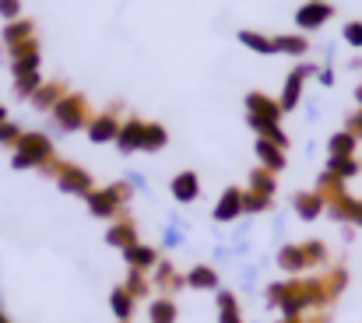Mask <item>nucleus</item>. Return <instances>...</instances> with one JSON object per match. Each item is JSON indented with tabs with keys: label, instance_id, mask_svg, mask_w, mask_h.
<instances>
[{
	"label": "nucleus",
	"instance_id": "obj_1",
	"mask_svg": "<svg viewBox=\"0 0 362 323\" xmlns=\"http://www.w3.org/2000/svg\"><path fill=\"white\" fill-rule=\"evenodd\" d=\"M267 306L281 313V320H296L306 313H320L327 306H334L324 274H303V278H285V281H271L264 292Z\"/></svg>",
	"mask_w": 362,
	"mask_h": 323
},
{
	"label": "nucleus",
	"instance_id": "obj_2",
	"mask_svg": "<svg viewBox=\"0 0 362 323\" xmlns=\"http://www.w3.org/2000/svg\"><path fill=\"white\" fill-rule=\"evenodd\" d=\"M53 158H57L53 141H49L42 130H25V137L18 141V148H14V155H11V165H14L18 172H25V169H39V172H42Z\"/></svg>",
	"mask_w": 362,
	"mask_h": 323
},
{
	"label": "nucleus",
	"instance_id": "obj_3",
	"mask_svg": "<svg viewBox=\"0 0 362 323\" xmlns=\"http://www.w3.org/2000/svg\"><path fill=\"white\" fill-rule=\"evenodd\" d=\"M134 197V187L130 183H110V187H95L88 197H85V208L92 218H103V221H113L127 211Z\"/></svg>",
	"mask_w": 362,
	"mask_h": 323
},
{
	"label": "nucleus",
	"instance_id": "obj_4",
	"mask_svg": "<svg viewBox=\"0 0 362 323\" xmlns=\"http://www.w3.org/2000/svg\"><path fill=\"white\" fill-rule=\"evenodd\" d=\"M46 176H53V183L64 190V194H71V197H88L92 190H95V180H92V172L88 169H81L78 162H64V158H53L46 169H42Z\"/></svg>",
	"mask_w": 362,
	"mask_h": 323
},
{
	"label": "nucleus",
	"instance_id": "obj_5",
	"mask_svg": "<svg viewBox=\"0 0 362 323\" xmlns=\"http://www.w3.org/2000/svg\"><path fill=\"white\" fill-rule=\"evenodd\" d=\"M49 112H53V119H57V127H60L64 134L85 130V127L92 123V106H88V99H85L81 92H67Z\"/></svg>",
	"mask_w": 362,
	"mask_h": 323
},
{
	"label": "nucleus",
	"instance_id": "obj_6",
	"mask_svg": "<svg viewBox=\"0 0 362 323\" xmlns=\"http://www.w3.org/2000/svg\"><path fill=\"white\" fill-rule=\"evenodd\" d=\"M278 119H281L278 99H271V95H264V92H250V95H246V123L253 127L257 137L264 134V127H271V123H278Z\"/></svg>",
	"mask_w": 362,
	"mask_h": 323
},
{
	"label": "nucleus",
	"instance_id": "obj_7",
	"mask_svg": "<svg viewBox=\"0 0 362 323\" xmlns=\"http://www.w3.org/2000/svg\"><path fill=\"white\" fill-rule=\"evenodd\" d=\"M134 242H141V228H137V218L130 215V211H123L120 218H113L110 225H106V246H113V249H130Z\"/></svg>",
	"mask_w": 362,
	"mask_h": 323
},
{
	"label": "nucleus",
	"instance_id": "obj_8",
	"mask_svg": "<svg viewBox=\"0 0 362 323\" xmlns=\"http://www.w3.org/2000/svg\"><path fill=\"white\" fill-rule=\"evenodd\" d=\"M120 116H117V106H110L106 112H95L92 123L85 127L88 141L92 144H117V134H120Z\"/></svg>",
	"mask_w": 362,
	"mask_h": 323
},
{
	"label": "nucleus",
	"instance_id": "obj_9",
	"mask_svg": "<svg viewBox=\"0 0 362 323\" xmlns=\"http://www.w3.org/2000/svg\"><path fill=\"white\" fill-rule=\"evenodd\" d=\"M151 285H155V295H180L187 288V274L173 267V260H158V267L151 271Z\"/></svg>",
	"mask_w": 362,
	"mask_h": 323
},
{
	"label": "nucleus",
	"instance_id": "obj_10",
	"mask_svg": "<svg viewBox=\"0 0 362 323\" xmlns=\"http://www.w3.org/2000/svg\"><path fill=\"white\" fill-rule=\"evenodd\" d=\"M310 74H317V67L303 64V67H296V71L285 78V85H281V99H278L281 112H292V109L299 106V99H303V85H306Z\"/></svg>",
	"mask_w": 362,
	"mask_h": 323
},
{
	"label": "nucleus",
	"instance_id": "obj_11",
	"mask_svg": "<svg viewBox=\"0 0 362 323\" xmlns=\"http://www.w3.org/2000/svg\"><path fill=\"white\" fill-rule=\"evenodd\" d=\"M169 194L176 204H197L201 201V176L194 169H183L169 180Z\"/></svg>",
	"mask_w": 362,
	"mask_h": 323
},
{
	"label": "nucleus",
	"instance_id": "obj_12",
	"mask_svg": "<svg viewBox=\"0 0 362 323\" xmlns=\"http://www.w3.org/2000/svg\"><path fill=\"white\" fill-rule=\"evenodd\" d=\"M158 249L151 246V242H134L130 249H123V264H127V271H144V274H151L155 267H158Z\"/></svg>",
	"mask_w": 362,
	"mask_h": 323
},
{
	"label": "nucleus",
	"instance_id": "obj_13",
	"mask_svg": "<svg viewBox=\"0 0 362 323\" xmlns=\"http://www.w3.org/2000/svg\"><path fill=\"white\" fill-rule=\"evenodd\" d=\"M211 218H215L218 225H233V221H240L243 218V187L222 190V197H218V204H215Z\"/></svg>",
	"mask_w": 362,
	"mask_h": 323
},
{
	"label": "nucleus",
	"instance_id": "obj_14",
	"mask_svg": "<svg viewBox=\"0 0 362 323\" xmlns=\"http://www.w3.org/2000/svg\"><path fill=\"white\" fill-rule=\"evenodd\" d=\"M331 4H324V0H310V4H303L299 11H296V25L303 28V32H317L320 25H327L331 21Z\"/></svg>",
	"mask_w": 362,
	"mask_h": 323
},
{
	"label": "nucleus",
	"instance_id": "obj_15",
	"mask_svg": "<svg viewBox=\"0 0 362 323\" xmlns=\"http://www.w3.org/2000/svg\"><path fill=\"white\" fill-rule=\"evenodd\" d=\"M278 267L288 274V278H303V274H310V264H306V253H303V242H285L281 249H278Z\"/></svg>",
	"mask_w": 362,
	"mask_h": 323
},
{
	"label": "nucleus",
	"instance_id": "obj_16",
	"mask_svg": "<svg viewBox=\"0 0 362 323\" xmlns=\"http://www.w3.org/2000/svg\"><path fill=\"white\" fill-rule=\"evenodd\" d=\"M292 211L303 218V221H317V218L327 211V201H324V194L313 187V190H299L296 197H292Z\"/></svg>",
	"mask_w": 362,
	"mask_h": 323
},
{
	"label": "nucleus",
	"instance_id": "obj_17",
	"mask_svg": "<svg viewBox=\"0 0 362 323\" xmlns=\"http://www.w3.org/2000/svg\"><path fill=\"white\" fill-rule=\"evenodd\" d=\"M117 148H120L123 155H137L144 148V119H137V116L123 119L120 134H117Z\"/></svg>",
	"mask_w": 362,
	"mask_h": 323
},
{
	"label": "nucleus",
	"instance_id": "obj_18",
	"mask_svg": "<svg viewBox=\"0 0 362 323\" xmlns=\"http://www.w3.org/2000/svg\"><path fill=\"white\" fill-rule=\"evenodd\" d=\"M257 165H264L267 172H285V165H288V155L278 148V144H271V141H264V137H257Z\"/></svg>",
	"mask_w": 362,
	"mask_h": 323
},
{
	"label": "nucleus",
	"instance_id": "obj_19",
	"mask_svg": "<svg viewBox=\"0 0 362 323\" xmlns=\"http://www.w3.org/2000/svg\"><path fill=\"white\" fill-rule=\"evenodd\" d=\"M187 288H194V292H218L222 278H218V271L211 264H194L187 271Z\"/></svg>",
	"mask_w": 362,
	"mask_h": 323
},
{
	"label": "nucleus",
	"instance_id": "obj_20",
	"mask_svg": "<svg viewBox=\"0 0 362 323\" xmlns=\"http://www.w3.org/2000/svg\"><path fill=\"white\" fill-rule=\"evenodd\" d=\"M180 320V306L173 295H155L148 299V323H176Z\"/></svg>",
	"mask_w": 362,
	"mask_h": 323
},
{
	"label": "nucleus",
	"instance_id": "obj_21",
	"mask_svg": "<svg viewBox=\"0 0 362 323\" xmlns=\"http://www.w3.org/2000/svg\"><path fill=\"white\" fill-rule=\"evenodd\" d=\"M123 288L137 299V303H144V299H155V285H151V274H144V271H127V278H123Z\"/></svg>",
	"mask_w": 362,
	"mask_h": 323
},
{
	"label": "nucleus",
	"instance_id": "obj_22",
	"mask_svg": "<svg viewBox=\"0 0 362 323\" xmlns=\"http://www.w3.org/2000/svg\"><path fill=\"white\" fill-rule=\"evenodd\" d=\"M110 310H113V317L117 320H134V310H137V299L123 288V285H117L113 292H110Z\"/></svg>",
	"mask_w": 362,
	"mask_h": 323
},
{
	"label": "nucleus",
	"instance_id": "obj_23",
	"mask_svg": "<svg viewBox=\"0 0 362 323\" xmlns=\"http://www.w3.org/2000/svg\"><path fill=\"white\" fill-rule=\"evenodd\" d=\"M215 306H218V323H243V310H240V299L226 288H218L215 295Z\"/></svg>",
	"mask_w": 362,
	"mask_h": 323
},
{
	"label": "nucleus",
	"instance_id": "obj_24",
	"mask_svg": "<svg viewBox=\"0 0 362 323\" xmlns=\"http://www.w3.org/2000/svg\"><path fill=\"white\" fill-rule=\"evenodd\" d=\"M356 144H359V137H356L352 130H338V134H331L327 151L338 155V158H356Z\"/></svg>",
	"mask_w": 362,
	"mask_h": 323
},
{
	"label": "nucleus",
	"instance_id": "obj_25",
	"mask_svg": "<svg viewBox=\"0 0 362 323\" xmlns=\"http://www.w3.org/2000/svg\"><path fill=\"white\" fill-rule=\"evenodd\" d=\"M246 190L264 194V197H274V194H278V176H274V172H267L264 165H257V169L250 172V187H246Z\"/></svg>",
	"mask_w": 362,
	"mask_h": 323
},
{
	"label": "nucleus",
	"instance_id": "obj_26",
	"mask_svg": "<svg viewBox=\"0 0 362 323\" xmlns=\"http://www.w3.org/2000/svg\"><path fill=\"white\" fill-rule=\"evenodd\" d=\"M349 180H341V176H334V172H320V180H317V190L324 194V201L331 204V201H338V197H345L349 194V187H345Z\"/></svg>",
	"mask_w": 362,
	"mask_h": 323
},
{
	"label": "nucleus",
	"instance_id": "obj_27",
	"mask_svg": "<svg viewBox=\"0 0 362 323\" xmlns=\"http://www.w3.org/2000/svg\"><path fill=\"white\" fill-rule=\"evenodd\" d=\"M64 95H67V88H64L60 81H46V85H42V88L32 95V106H35V109H53L60 99H64Z\"/></svg>",
	"mask_w": 362,
	"mask_h": 323
},
{
	"label": "nucleus",
	"instance_id": "obj_28",
	"mask_svg": "<svg viewBox=\"0 0 362 323\" xmlns=\"http://www.w3.org/2000/svg\"><path fill=\"white\" fill-rule=\"evenodd\" d=\"M303 253H306L310 271H313V267H327V264H331V249H327V242H324V239H306V242H303Z\"/></svg>",
	"mask_w": 362,
	"mask_h": 323
},
{
	"label": "nucleus",
	"instance_id": "obj_29",
	"mask_svg": "<svg viewBox=\"0 0 362 323\" xmlns=\"http://www.w3.org/2000/svg\"><path fill=\"white\" fill-rule=\"evenodd\" d=\"M25 39H35V25L28 18H18V21H7L4 28V42L14 46V42H25Z\"/></svg>",
	"mask_w": 362,
	"mask_h": 323
},
{
	"label": "nucleus",
	"instance_id": "obj_30",
	"mask_svg": "<svg viewBox=\"0 0 362 323\" xmlns=\"http://www.w3.org/2000/svg\"><path fill=\"white\" fill-rule=\"evenodd\" d=\"M165 144H169V130H165L162 123H144V148H141V151L155 155V151H162Z\"/></svg>",
	"mask_w": 362,
	"mask_h": 323
},
{
	"label": "nucleus",
	"instance_id": "obj_31",
	"mask_svg": "<svg viewBox=\"0 0 362 323\" xmlns=\"http://www.w3.org/2000/svg\"><path fill=\"white\" fill-rule=\"evenodd\" d=\"M240 42L246 49H253V53H264V57L274 53V39H267V35H260V32H253V28H243Z\"/></svg>",
	"mask_w": 362,
	"mask_h": 323
},
{
	"label": "nucleus",
	"instance_id": "obj_32",
	"mask_svg": "<svg viewBox=\"0 0 362 323\" xmlns=\"http://www.w3.org/2000/svg\"><path fill=\"white\" fill-rule=\"evenodd\" d=\"M42 85H46V81L39 78V71H28V74H14V92H18L21 99H28V102H32V95H35V92H39Z\"/></svg>",
	"mask_w": 362,
	"mask_h": 323
},
{
	"label": "nucleus",
	"instance_id": "obj_33",
	"mask_svg": "<svg viewBox=\"0 0 362 323\" xmlns=\"http://www.w3.org/2000/svg\"><path fill=\"white\" fill-rule=\"evenodd\" d=\"M271 208H274V197H264V194L243 190V215H267Z\"/></svg>",
	"mask_w": 362,
	"mask_h": 323
},
{
	"label": "nucleus",
	"instance_id": "obj_34",
	"mask_svg": "<svg viewBox=\"0 0 362 323\" xmlns=\"http://www.w3.org/2000/svg\"><path fill=\"white\" fill-rule=\"evenodd\" d=\"M310 49V42L303 35H274V53H288V57H303Z\"/></svg>",
	"mask_w": 362,
	"mask_h": 323
},
{
	"label": "nucleus",
	"instance_id": "obj_35",
	"mask_svg": "<svg viewBox=\"0 0 362 323\" xmlns=\"http://www.w3.org/2000/svg\"><path fill=\"white\" fill-rule=\"evenodd\" d=\"M327 172H334V176H341V180H352V176H359V172H362V162L331 155V158H327Z\"/></svg>",
	"mask_w": 362,
	"mask_h": 323
},
{
	"label": "nucleus",
	"instance_id": "obj_36",
	"mask_svg": "<svg viewBox=\"0 0 362 323\" xmlns=\"http://www.w3.org/2000/svg\"><path fill=\"white\" fill-rule=\"evenodd\" d=\"M21 137H25V130H21L18 123H11V119H4V123H0V144H4V148H11V151H14Z\"/></svg>",
	"mask_w": 362,
	"mask_h": 323
},
{
	"label": "nucleus",
	"instance_id": "obj_37",
	"mask_svg": "<svg viewBox=\"0 0 362 323\" xmlns=\"http://www.w3.org/2000/svg\"><path fill=\"white\" fill-rule=\"evenodd\" d=\"M264 141H271V144H278L281 151H288V134L278 127V123H271V127H264V134H260Z\"/></svg>",
	"mask_w": 362,
	"mask_h": 323
},
{
	"label": "nucleus",
	"instance_id": "obj_38",
	"mask_svg": "<svg viewBox=\"0 0 362 323\" xmlns=\"http://www.w3.org/2000/svg\"><path fill=\"white\" fill-rule=\"evenodd\" d=\"M0 18L4 21H18L21 18V4L18 0H0Z\"/></svg>",
	"mask_w": 362,
	"mask_h": 323
},
{
	"label": "nucleus",
	"instance_id": "obj_39",
	"mask_svg": "<svg viewBox=\"0 0 362 323\" xmlns=\"http://www.w3.org/2000/svg\"><path fill=\"white\" fill-rule=\"evenodd\" d=\"M345 42L349 46H362V21H349L345 25Z\"/></svg>",
	"mask_w": 362,
	"mask_h": 323
},
{
	"label": "nucleus",
	"instance_id": "obj_40",
	"mask_svg": "<svg viewBox=\"0 0 362 323\" xmlns=\"http://www.w3.org/2000/svg\"><path fill=\"white\" fill-rule=\"evenodd\" d=\"M349 225L362 228V201H359V197H356V204H352V218H349Z\"/></svg>",
	"mask_w": 362,
	"mask_h": 323
},
{
	"label": "nucleus",
	"instance_id": "obj_41",
	"mask_svg": "<svg viewBox=\"0 0 362 323\" xmlns=\"http://www.w3.org/2000/svg\"><path fill=\"white\" fill-rule=\"evenodd\" d=\"M349 130H352L356 137H362V112H359V116H352V123H349Z\"/></svg>",
	"mask_w": 362,
	"mask_h": 323
},
{
	"label": "nucleus",
	"instance_id": "obj_42",
	"mask_svg": "<svg viewBox=\"0 0 362 323\" xmlns=\"http://www.w3.org/2000/svg\"><path fill=\"white\" fill-rule=\"evenodd\" d=\"M317 78H320V81H324V85H334V74H331V71H327V67H324V71H320V74H317Z\"/></svg>",
	"mask_w": 362,
	"mask_h": 323
},
{
	"label": "nucleus",
	"instance_id": "obj_43",
	"mask_svg": "<svg viewBox=\"0 0 362 323\" xmlns=\"http://www.w3.org/2000/svg\"><path fill=\"white\" fill-rule=\"evenodd\" d=\"M4 119H7V109H4V102H0V123H4Z\"/></svg>",
	"mask_w": 362,
	"mask_h": 323
},
{
	"label": "nucleus",
	"instance_id": "obj_44",
	"mask_svg": "<svg viewBox=\"0 0 362 323\" xmlns=\"http://www.w3.org/2000/svg\"><path fill=\"white\" fill-rule=\"evenodd\" d=\"M0 323H11V320H7V317H4V313H0Z\"/></svg>",
	"mask_w": 362,
	"mask_h": 323
},
{
	"label": "nucleus",
	"instance_id": "obj_45",
	"mask_svg": "<svg viewBox=\"0 0 362 323\" xmlns=\"http://www.w3.org/2000/svg\"><path fill=\"white\" fill-rule=\"evenodd\" d=\"M117 323H120V320H117ZM123 323H130V320H123Z\"/></svg>",
	"mask_w": 362,
	"mask_h": 323
},
{
	"label": "nucleus",
	"instance_id": "obj_46",
	"mask_svg": "<svg viewBox=\"0 0 362 323\" xmlns=\"http://www.w3.org/2000/svg\"><path fill=\"white\" fill-rule=\"evenodd\" d=\"M278 323H285V320H278Z\"/></svg>",
	"mask_w": 362,
	"mask_h": 323
},
{
	"label": "nucleus",
	"instance_id": "obj_47",
	"mask_svg": "<svg viewBox=\"0 0 362 323\" xmlns=\"http://www.w3.org/2000/svg\"><path fill=\"white\" fill-rule=\"evenodd\" d=\"M0 313H4V310H0Z\"/></svg>",
	"mask_w": 362,
	"mask_h": 323
}]
</instances>
